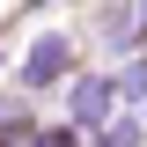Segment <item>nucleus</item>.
<instances>
[{
    "label": "nucleus",
    "instance_id": "1",
    "mask_svg": "<svg viewBox=\"0 0 147 147\" xmlns=\"http://www.w3.org/2000/svg\"><path fill=\"white\" fill-rule=\"evenodd\" d=\"M110 96H118V74H110V81H81V88H74V118H66V125H96V118L110 110Z\"/></svg>",
    "mask_w": 147,
    "mask_h": 147
},
{
    "label": "nucleus",
    "instance_id": "2",
    "mask_svg": "<svg viewBox=\"0 0 147 147\" xmlns=\"http://www.w3.org/2000/svg\"><path fill=\"white\" fill-rule=\"evenodd\" d=\"M59 66H66V37H44V44L30 52V66H22V81H30V88H44Z\"/></svg>",
    "mask_w": 147,
    "mask_h": 147
},
{
    "label": "nucleus",
    "instance_id": "3",
    "mask_svg": "<svg viewBox=\"0 0 147 147\" xmlns=\"http://www.w3.org/2000/svg\"><path fill=\"white\" fill-rule=\"evenodd\" d=\"M132 140H147V125H140V118H118V125L103 132V147H132Z\"/></svg>",
    "mask_w": 147,
    "mask_h": 147
},
{
    "label": "nucleus",
    "instance_id": "4",
    "mask_svg": "<svg viewBox=\"0 0 147 147\" xmlns=\"http://www.w3.org/2000/svg\"><path fill=\"white\" fill-rule=\"evenodd\" d=\"M118 96H132V103H140V96H147V66H132V74H118Z\"/></svg>",
    "mask_w": 147,
    "mask_h": 147
}]
</instances>
